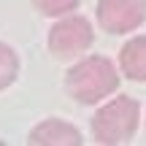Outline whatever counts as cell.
<instances>
[{
	"label": "cell",
	"instance_id": "1",
	"mask_svg": "<svg viewBox=\"0 0 146 146\" xmlns=\"http://www.w3.org/2000/svg\"><path fill=\"white\" fill-rule=\"evenodd\" d=\"M116 84H119V76L106 57H87L78 65H73L68 73V92L78 103H87V106L111 95Z\"/></svg>",
	"mask_w": 146,
	"mask_h": 146
},
{
	"label": "cell",
	"instance_id": "2",
	"mask_svg": "<svg viewBox=\"0 0 146 146\" xmlns=\"http://www.w3.org/2000/svg\"><path fill=\"white\" fill-rule=\"evenodd\" d=\"M138 127V103L133 98H114L92 116V133L98 143H125Z\"/></svg>",
	"mask_w": 146,
	"mask_h": 146
},
{
	"label": "cell",
	"instance_id": "3",
	"mask_svg": "<svg viewBox=\"0 0 146 146\" xmlns=\"http://www.w3.org/2000/svg\"><path fill=\"white\" fill-rule=\"evenodd\" d=\"M92 46V27L84 16H68L57 22L49 33V49L54 57L65 60Z\"/></svg>",
	"mask_w": 146,
	"mask_h": 146
},
{
	"label": "cell",
	"instance_id": "4",
	"mask_svg": "<svg viewBox=\"0 0 146 146\" xmlns=\"http://www.w3.org/2000/svg\"><path fill=\"white\" fill-rule=\"evenodd\" d=\"M98 19L103 30L114 33V35L130 33L146 19V0H100Z\"/></svg>",
	"mask_w": 146,
	"mask_h": 146
},
{
	"label": "cell",
	"instance_id": "5",
	"mask_svg": "<svg viewBox=\"0 0 146 146\" xmlns=\"http://www.w3.org/2000/svg\"><path fill=\"white\" fill-rule=\"evenodd\" d=\"M30 143H35V146H78L81 143V135L68 122L49 119V122H41L30 133Z\"/></svg>",
	"mask_w": 146,
	"mask_h": 146
},
{
	"label": "cell",
	"instance_id": "6",
	"mask_svg": "<svg viewBox=\"0 0 146 146\" xmlns=\"http://www.w3.org/2000/svg\"><path fill=\"white\" fill-rule=\"evenodd\" d=\"M122 73L133 81H146V38H133L119 54Z\"/></svg>",
	"mask_w": 146,
	"mask_h": 146
},
{
	"label": "cell",
	"instance_id": "7",
	"mask_svg": "<svg viewBox=\"0 0 146 146\" xmlns=\"http://www.w3.org/2000/svg\"><path fill=\"white\" fill-rule=\"evenodd\" d=\"M19 73V60H16L14 49L0 43V89H5Z\"/></svg>",
	"mask_w": 146,
	"mask_h": 146
},
{
	"label": "cell",
	"instance_id": "8",
	"mask_svg": "<svg viewBox=\"0 0 146 146\" xmlns=\"http://www.w3.org/2000/svg\"><path fill=\"white\" fill-rule=\"evenodd\" d=\"M33 5L46 16H62V14L76 8L78 0H33Z\"/></svg>",
	"mask_w": 146,
	"mask_h": 146
}]
</instances>
